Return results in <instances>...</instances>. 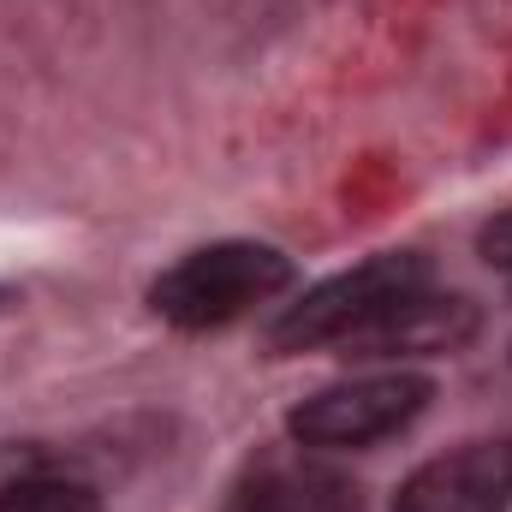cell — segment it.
Instances as JSON below:
<instances>
[{"label":"cell","mask_w":512,"mask_h":512,"mask_svg":"<svg viewBox=\"0 0 512 512\" xmlns=\"http://www.w3.org/2000/svg\"><path fill=\"white\" fill-rule=\"evenodd\" d=\"M477 251H483V262H489V268H507V274H512V209H507V215H495V221L483 227Z\"/></svg>","instance_id":"cell-8"},{"label":"cell","mask_w":512,"mask_h":512,"mask_svg":"<svg viewBox=\"0 0 512 512\" xmlns=\"http://www.w3.org/2000/svg\"><path fill=\"white\" fill-rule=\"evenodd\" d=\"M429 286V256L417 251H382L322 286H310L298 304H286L268 322V352L274 358H298L316 346H346L358 328H370L382 310H393L399 298Z\"/></svg>","instance_id":"cell-2"},{"label":"cell","mask_w":512,"mask_h":512,"mask_svg":"<svg viewBox=\"0 0 512 512\" xmlns=\"http://www.w3.org/2000/svg\"><path fill=\"white\" fill-rule=\"evenodd\" d=\"M435 399L429 376L411 370H387V376H358V382H334L310 399H298L286 411V435L298 447L316 453H352V447H376L387 435H405Z\"/></svg>","instance_id":"cell-3"},{"label":"cell","mask_w":512,"mask_h":512,"mask_svg":"<svg viewBox=\"0 0 512 512\" xmlns=\"http://www.w3.org/2000/svg\"><path fill=\"white\" fill-rule=\"evenodd\" d=\"M6 304H12V286H0V310H6Z\"/></svg>","instance_id":"cell-9"},{"label":"cell","mask_w":512,"mask_h":512,"mask_svg":"<svg viewBox=\"0 0 512 512\" xmlns=\"http://www.w3.org/2000/svg\"><path fill=\"white\" fill-rule=\"evenodd\" d=\"M393 512H512V441H465L417 465Z\"/></svg>","instance_id":"cell-4"},{"label":"cell","mask_w":512,"mask_h":512,"mask_svg":"<svg viewBox=\"0 0 512 512\" xmlns=\"http://www.w3.org/2000/svg\"><path fill=\"white\" fill-rule=\"evenodd\" d=\"M292 280H298V268L286 251L256 245V239H221V245L179 256L167 274H155L149 310L185 334H209V328L251 316L256 304L280 298Z\"/></svg>","instance_id":"cell-1"},{"label":"cell","mask_w":512,"mask_h":512,"mask_svg":"<svg viewBox=\"0 0 512 512\" xmlns=\"http://www.w3.org/2000/svg\"><path fill=\"white\" fill-rule=\"evenodd\" d=\"M0 512H102V495L78 477H18L0 483Z\"/></svg>","instance_id":"cell-7"},{"label":"cell","mask_w":512,"mask_h":512,"mask_svg":"<svg viewBox=\"0 0 512 512\" xmlns=\"http://www.w3.org/2000/svg\"><path fill=\"white\" fill-rule=\"evenodd\" d=\"M227 512H364V489L340 465L316 459V447L262 453L233 483Z\"/></svg>","instance_id":"cell-5"},{"label":"cell","mask_w":512,"mask_h":512,"mask_svg":"<svg viewBox=\"0 0 512 512\" xmlns=\"http://www.w3.org/2000/svg\"><path fill=\"white\" fill-rule=\"evenodd\" d=\"M477 334V310L465 298H441V292H411L399 298L393 310H382L370 328H358L346 340V358H435V352H453Z\"/></svg>","instance_id":"cell-6"}]
</instances>
